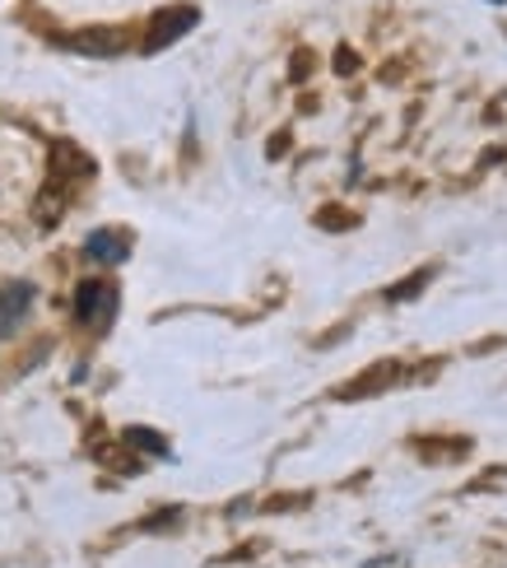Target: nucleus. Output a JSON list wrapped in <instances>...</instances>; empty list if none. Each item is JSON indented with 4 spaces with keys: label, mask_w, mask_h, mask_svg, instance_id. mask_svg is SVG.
<instances>
[{
    "label": "nucleus",
    "mask_w": 507,
    "mask_h": 568,
    "mask_svg": "<svg viewBox=\"0 0 507 568\" xmlns=\"http://www.w3.org/2000/svg\"><path fill=\"white\" fill-rule=\"evenodd\" d=\"M75 317L93 331H103L112 317H116V290L108 280H84L75 290Z\"/></svg>",
    "instance_id": "nucleus-1"
},
{
    "label": "nucleus",
    "mask_w": 507,
    "mask_h": 568,
    "mask_svg": "<svg viewBox=\"0 0 507 568\" xmlns=\"http://www.w3.org/2000/svg\"><path fill=\"white\" fill-rule=\"evenodd\" d=\"M201 23V10L196 6H173V10H159L150 33H144V52H163V47H173L182 33H191Z\"/></svg>",
    "instance_id": "nucleus-2"
},
{
    "label": "nucleus",
    "mask_w": 507,
    "mask_h": 568,
    "mask_svg": "<svg viewBox=\"0 0 507 568\" xmlns=\"http://www.w3.org/2000/svg\"><path fill=\"white\" fill-rule=\"evenodd\" d=\"M29 307H33V284L10 280L6 290H0V336H14L23 326V317H29Z\"/></svg>",
    "instance_id": "nucleus-3"
},
{
    "label": "nucleus",
    "mask_w": 507,
    "mask_h": 568,
    "mask_svg": "<svg viewBox=\"0 0 507 568\" xmlns=\"http://www.w3.org/2000/svg\"><path fill=\"white\" fill-rule=\"evenodd\" d=\"M84 252L93 256V262L116 266V262H126V256H131V239H126V233H116V229H103V233H93V239L84 243Z\"/></svg>",
    "instance_id": "nucleus-4"
},
{
    "label": "nucleus",
    "mask_w": 507,
    "mask_h": 568,
    "mask_svg": "<svg viewBox=\"0 0 507 568\" xmlns=\"http://www.w3.org/2000/svg\"><path fill=\"white\" fill-rule=\"evenodd\" d=\"M122 33H112V29H93V33H75V38H65L70 52H89V57H112V52H122Z\"/></svg>",
    "instance_id": "nucleus-5"
},
{
    "label": "nucleus",
    "mask_w": 507,
    "mask_h": 568,
    "mask_svg": "<svg viewBox=\"0 0 507 568\" xmlns=\"http://www.w3.org/2000/svg\"><path fill=\"white\" fill-rule=\"evenodd\" d=\"M428 280H433V271H428V266H424V271H415L405 284H396V290H386V303H409V298H415V294L424 290Z\"/></svg>",
    "instance_id": "nucleus-6"
},
{
    "label": "nucleus",
    "mask_w": 507,
    "mask_h": 568,
    "mask_svg": "<svg viewBox=\"0 0 507 568\" xmlns=\"http://www.w3.org/2000/svg\"><path fill=\"white\" fill-rule=\"evenodd\" d=\"M126 443H135V447H144V453H168V443L159 438V434H150V429H126Z\"/></svg>",
    "instance_id": "nucleus-7"
},
{
    "label": "nucleus",
    "mask_w": 507,
    "mask_h": 568,
    "mask_svg": "<svg viewBox=\"0 0 507 568\" xmlns=\"http://www.w3.org/2000/svg\"><path fill=\"white\" fill-rule=\"evenodd\" d=\"M494 6H503V0H494Z\"/></svg>",
    "instance_id": "nucleus-8"
}]
</instances>
